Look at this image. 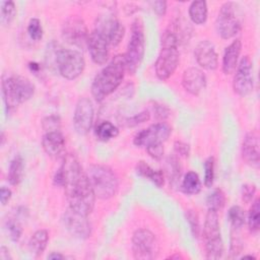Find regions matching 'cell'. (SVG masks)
<instances>
[{
    "label": "cell",
    "instance_id": "d6986e66",
    "mask_svg": "<svg viewBox=\"0 0 260 260\" xmlns=\"http://www.w3.org/2000/svg\"><path fill=\"white\" fill-rule=\"evenodd\" d=\"M243 159L252 168L258 169L260 165V150H259V134L252 130L248 132L242 144Z\"/></svg>",
    "mask_w": 260,
    "mask_h": 260
},
{
    "label": "cell",
    "instance_id": "f35d334b",
    "mask_svg": "<svg viewBox=\"0 0 260 260\" xmlns=\"http://www.w3.org/2000/svg\"><path fill=\"white\" fill-rule=\"evenodd\" d=\"M149 119H150L149 112L148 111H143V112H141L139 114L134 115L133 117H130V118L126 119L125 124H126L127 127H135V126H137L139 124H142V123L148 121Z\"/></svg>",
    "mask_w": 260,
    "mask_h": 260
},
{
    "label": "cell",
    "instance_id": "2e32d148",
    "mask_svg": "<svg viewBox=\"0 0 260 260\" xmlns=\"http://www.w3.org/2000/svg\"><path fill=\"white\" fill-rule=\"evenodd\" d=\"M93 105L88 98H80L73 114V127L79 135H86L93 123Z\"/></svg>",
    "mask_w": 260,
    "mask_h": 260
},
{
    "label": "cell",
    "instance_id": "f546056e",
    "mask_svg": "<svg viewBox=\"0 0 260 260\" xmlns=\"http://www.w3.org/2000/svg\"><path fill=\"white\" fill-rule=\"evenodd\" d=\"M228 219L234 230H240L245 223V211L239 205L232 206L228 211Z\"/></svg>",
    "mask_w": 260,
    "mask_h": 260
},
{
    "label": "cell",
    "instance_id": "277c9868",
    "mask_svg": "<svg viewBox=\"0 0 260 260\" xmlns=\"http://www.w3.org/2000/svg\"><path fill=\"white\" fill-rule=\"evenodd\" d=\"M179 37L177 27L167 28L161 36V49L154 63V70L159 80L169 79L176 71L179 61L180 53L178 50Z\"/></svg>",
    "mask_w": 260,
    "mask_h": 260
},
{
    "label": "cell",
    "instance_id": "c3c4849f",
    "mask_svg": "<svg viewBox=\"0 0 260 260\" xmlns=\"http://www.w3.org/2000/svg\"><path fill=\"white\" fill-rule=\"evenodd\" d=\"M47 259H51V260H62L65 259V256L62 255L61 253L58 252H52L47 256Z\"/></svg>",
    "mask_w": 260,
    "mask_h": 260
},
{
    "label": "cell",
    "instance_id": "ee69618b",
    "mask_svg": "<svg viewBox=\"0 0 260 260\" xmlns=\"http://www.w3.org/2000/svg\"><path fill=\"white\" fill-rule=\"evenodd\" d=\"M152 9L153 11L158 15V16H164L167 12V2L166 1H153L151 2Z\"/></svg>",
    "mask_w": 260,
    "mask_h": 260
},
{
    "label": "cell",
    "instance_id": "e0dca14e",
    "mask_svg": "<svg viewBox=\"0 0 260 260\" xmlns=\"http://www.w3.org/2000/svg\"><path fill=\"white\" fill-rule=\"evenodd\" d=\"M88 52L91 60L96 65H104L109 59L110 45L105 37L98 30L93 29L88 38Z\"/></svg>",
    "mask_w": 260,
    "mask_h": 260
},
{
    "label": "cell",
    "instance_id": "f907efd6",
    "mask_svg": "<svg viewBox=\"0 0 260 260\" xmlns=\"http://www.w3.org/2000/svg\"><path fill=\"white\" fill-rule=\"evenodd\" d=\"M243 258H252V259H255V257L252 256V255H247V256H244Z\"/></svg>",
    "mask_w": 260,
    "mask_h": 260
},
{
    "label": "cell",
    "instance_id": "7dc6e473",
    "mask_svg": "<svg viewBox=\"0 0 260 260\" xmlns=\"http://www.w3.org/2000/svg\"><path fill=\"white\" fill-rule=\"evenodd\" d=\"M138 10V8H137V6H135L134 4H127V5H125V7H124V11H125V13L127 14V15H131V14H133V13H135L136 11Z\"/></svg>",
    "mask_w": 260,
    "mask_h": 260
},
{
    "label": "cell",
    "instance_id": "30bf717a",
    "mask_svg": "<svg viewBox=\"0 0 260 260\" xmlns=\"http://www.w3.org/2000/svg\"><path fill=\"white\" fill-rule=\"evenodd\" d=\"M215 26L218 35L223 40L232 39L241 31L242 24L237 16L236 4L234 2H225L221 5Z\"/></svg>",
    "mask_w": 260,
    "mask_h": 260
},
{
    "label": "cell",
    "instance_id": "d4e9b609",
    "mask_svg": "<svg viewBox=\"0 0 260 260\" xmlns=\"http://www.w3.org/2000/svg\"><path fill=\"white\" fill-rule=\"evenodd\" d=\"M23 170H24V162L21 155H16L10 161L7 179L10 185L17 186L23 177Z\"/></svg>",
    "mask_w": 260,
    "mask_h": 260
},
{
    "label": "cell",
    "instance_id": "e575fe53",
    "mask_svg": "<svg viewBox=\"0 0 260 260\" xmlns=\"http://www.w3.org/2000/svg\"><path fill=\"white\" fill-rule=\"evenodd\" d=\"M6 229L9 234V238L13 242H17L22 235V228L17 219L10 218L6 221Z\"/></svg>",
    "mask_w": 260,
    "mask_h": 260
},
{
    "label": "cell",
    "instance_id": "83f0119b",
    "mask_svg": "<svg viewBox=\"0 0 260 260\" xmlns=\"http://www.w3.org/2000/svg\"><path fill=\"white\" fill-rule=\"evenodd\" d=\"M95 135L101 141H109L119 135V129L109 121L101 122L95 128Z\"/></svg>",
    "mask_w": 260,
    "mask_h": 260
},
{
    "label": "cell",
    "instance_id": "4fadbf2b",
    "mask_svg": "<svg viewBox=\"0 0 260 260\" xmlns=\"http://www.w3.org/2000/svg\"><path fill=\"white\" fill-rule=\"evenodd\" d=\"M252 69L253 66L251 59L249 56H244L238 63L233 80L234 91L240 96H247L253 91L254 81Z\"/></svg>",
    "mask_w": 260,
    "mask_h": 260
},
{
    "label": "cell",
    "instance_id": "9a60e30c",
    "mask_svg": "<svg viewBox=\"0 0 260 260\" xmlns=\"http://www.w3.org/2000/svg\"><path fill=\"white\" fill-rule=\"evenodd\" d=\"M62 223L67 232L74 238L85 240L90 237L91 225L86 215L74 211L70 207L62 216Z\"/></svg>",
    "mask_w": 260,
    "mask_h": 260
},
{
    "label": "cell",
    "instance_id": "8fae6325",
    "mask_svg": "<svg viewBox=\"0 0 260 260\" xmlns=\"http://www.w3.org/2000/svg\"><path fill=\"white\" fill-rule=\"evenodd\" d=\"M62 38L65 42L77 48L87 46L89 34L83 19L78 16L68 17L62 25Z\"/></svg>",
    "mask_w": 260,
    "mask_h": 260
},
{
    "label": "cell",
    "instance_id": "cb8c5ba5",
    "mask_svg": "<svg viewBox=\"0 0 260 260\" xmlns=\"http://www.w3.org/2000/svg\"><path fill=\"white\" fill-rule=\"evenodd\" d=\"M49 241V234L46 230H38L30 237L28 242V248L36 256H40L44 253Z\"/></svg>",
    "mask_w": 260,
    "mask_h": 260
},
{
    "label": "cell",
    "instance_id": "d590c367",
    "mask_svg": "<svg viewBox=\"0 0 260 260\" xmlns=\"http://www.w3.org/2000/svg\"><path fill=\"white\" fill-rule=\"evenodd\" d=\"M186 219L190 225V230L192 233V236L194 238H198L200 236V222L197 213L193 209L186 210Z\"/></svg>",
    "mask_w": 260,
    "mask_h": 260
},
{
    "label": "cell",
    "instance_id": "44dd1931",
    "mask_svg": "<svg viewBox=\"0 0 260 260\" xmlns=\"http://www.w3.org/2000/svg\"><path fill=\"white\" fill-rule=\"evenodd\" d=\"M42 146L49 156L59 158L65 152V139L63 134L60 131L46 132L42 139Z\"/></svg>",
    "mask_w": 260,
    "mask_h": 260
},
{
    "label": "cell",
    "instance_id": "52a82bcc",
    "mask_svg": "<svg viewBox=\"0 0 260 260\" xmlns=\"http://www.w3.org/2000/svg\"><path fill=\"white\" fill-rule=\"evenodd\" d=\"M144 45L145 38L143 22L140 18H136L132 22L131 37L128 43L127 51L124 54L126 71L129 74H134L140 67L144 56Z\"/></svg>",
    "mask_w": 260,
    "mask_h": 260
},
{
    "label": "cell",
    "instance_id": "3957f363",
    "mask_svg": "<svg viewBox=\"0 0 260 260\" xmlns=\"http://www.w3.org/2000/svg\"><path fill=\"white\" fill-rule=\"evenodd\" d=\"M126 72L124 55H116L108 65L96 74L91 83V94L95 101L102 102L113 93L121 84Z\"/></svg>",
    "mask_w": 260,
    "mask_h": 260
},
{
    "label": "cell",
    "instance_id": "ab89813d",
    "mask_svg": "<svg viewBox=\"0 0 260 260\" xmlns=\"http://www.w3.org/2000/svg\"><path fill=\"white\" fill-rule=\"evenodd\" d=\"M243 245L242 241L234 234H232L231 237V246H230V257L231 258H236L242 251Z\"/></svg>",
    "mask_w": 260,
    "mask_h": 260
},
{
    "label": "cell",
    "instance_id": "74e56055",
    "mask_svg": "<svg viewBox=\"0 0 260 260\" xmlns=\"http://www.w3.org/2000/svg\"><path fill=\"white\" fill-rule=\"evenodd\" d=\"M60 118L56 115H51L49 117H46L43 120V129L46 132H51V131H60Z\"/></svg>",
    "mask_w": 260,
    "mask_h": 260
},
{
    "label": "cell",
    "instance_id": "1f68e13d",
    "mask_svg": "<svg viewBox=\"0 0 260 260\" xmlns=\"http://www.w3.org/2000/svg\"><path fill=\"white\" fill-rule=\"evenodd\" d=\"M181 171H182V167H181L178 158L175 156H170L167 159L166 172H167V176L172 184H175L176 182H178V180L181 176Z\"/></svg>",
    "mask_w": 260,
    "mask_h": 260
},
{
    "label": "cell",
    "instance_id": "b9f144b4",
    "mask_svg": "<svg viewBox=\"0 0 260 260\" xmlns=\"http://www.w3.org/2000/svg\"><path fill=\"white\" fill-rule=\"evenodd\" d=\"M146 150L148 152V154L154 158V159H160L162 157L164 154V145L162 143H156V144H152L146 147Z\"/></svg>",
    "mask_w": 260,
    "mask_h": 260
},
{
    "label": "cell",
    "instance_id": "7bdbcfd3",
    "mask_svg": "<svg viewBox=\"0 0 260 260\" xmlns=\"http://www.w3.org/2000/svg\"><path fill=\"white\" fill-rule=\"evenodd\" d=\"M174 148L176 153L181 156H188L190 153L189 145L183 141H176L174 144Z\"/></svg>",
    "mask_w": 260,
    "mask_h": 260
},
{
    "label": "cell",
    "instance_id": "ffe728a7",
    "mask_svg": "<svg viewBox=\"0 0 260 260\" xmlns=\"http://www.w3.org/2000/svg\"><path fill=\"white\" fill-rule=\"evenodd\" d=\"M182 85L190 94L198 95L206 86V76L201 69L190 67L183 73Z\"/></svg>",
    "mask_w": 260,
    "mask_h": 260
},
{
    "label": "cell",
    "instance_id": "60d3db41",
    "mask_svg": "<svg viewBox=\"0 0 260 260\" xmlns=\"http://www.w3.org/2000/svg\"><path fill=\"white\" fill-rule=\"evenodd\" d=\"M256 193V187L253 184H245L242 186V200L250 203Z\"/></svg>",
    "mask_w": 260,
    "mask_h": 260
},
{
    "label": "cell",
    "instance_id": "ac0fdd59",
    "mask_svg": "<svg viewBox=\"0 0 260 260\" xmlns=\"http://www.w3.org/2000/svg\"><path fill=\"white\" fill-rule=\"evenodd\" d=\"M195 59L200 67L206 70H215L218 66V56L214 45L207 41H201L194 50Z\"/></svg>",
    "mask_w": 260,
    "mask_h": 260
},
{
    "label": "cell",
    "instance_id": "484cf974",
    "mask_svg": "<svg viewBox=\"0 0 260 260\" xmlns=\"http://www.w3.org/2000/svg\"><path fill=\"white\" fill-rule=\"evenodd\" d=\"M207 3L203 0L193 1L189 6V16L193 23L203 24L207 19Z\"/></svg>",
    "mask_w": 260,
    "mask_h": 260
},
{
    "label": "cell",
    "instance_id": "4316f807",
    "mask_svg": "<svg viewBox=\"0 0 260 260\" xmlns=\"http://www.w3.org/2000/svg\"><path fill=\"white\" fill-rule=\"evenodd\" d=\"M181 190L187 195H195L200 192L201 181L197 173L193 171L187 172V174L183 178V181L181 184Z\"/></svg>",
    "mask_w": 260,
    "mask_h": 260
},
{
    "label": "cell",
    "instance_id": "6da1fadb",
    "mask_svg": "<svg viewBox=\"0 0 260 260\" xmlns=\"http://www.w3.org/2000/svg\"><path fill=\"white\" fill-rule=\"evenodd\" d=\"M54 183L64 187L71 209L86 216L91 213L94 207L95 195L87 174L74 154L64 155L63 162L54 176Z\"/></svg>",
    "mask_w": 260,
    "mask_h": 260
},
{
    "label": "cell",
    "instance_id": "ba28073f",
    "mask_svg": "<svg viewBox=\"0 0 260 260\" xmlns=\"http://www.w3.org/2000/svg\"><path fill=\"white\" fill-rule=\"evenodd\" d=\"M203 238L205 242L206 258L209 260L219 259L223 254V243L220 235V226L217 211L208 209L204 226Z\"/></svg>",
    "mask_w": 260,
    "mask_h": 260
},
{
    "label": "cell",
    "instance_id": "d6a6232c",
    "mask_svg": "<svg viewBox=\"0 0 260 260\" xmlns=\"http://www.w3.org/2000/svg\"><path fill=\"white\" fill-rule=\"evenodd\" d=\"M16 14V7L13 1H4L1 5V23L8 26L14 19Z\"/></svg>",
    "mask_w": 260,
    "mask_h": 260
},
{
    "label": "cell",
    "instance_id": "681fc988",
    "mask_svg": "<svg viewBox=\"0 0 260 260\" xmlns=\"http://www.w3.org/2000/svg\"><path fill=\"white\" fill-rule=\"evenodd\" d=\"M182 258L183 257L181 255H179V254H175V255H172V256L168 257V259H182Z\"/></svg>",
    "mask_w": 260,
    "mask_h": 260
},
{
    "label": "cell",
    "instance_id": "7a4b0ae2",
    "mask_svg": "<svg viewBox=\"0 0 260 260\" xmlns=\"http://www.w3.org/2000/svg\"><path fill=\"white\" fill-rule=\"evenodd\" d=\"M45 61L48 67L55 68L62 77L68 80L80 76L85 67L84 58L78 51L64 49L54 41L47 45Z\"/></svg>",
    "mask_w": 260,
    "mask_h": 260
},
{
    "label": "cell",
    "instance_id": "836d02e7",
    "mask_svg": "<svg viewBox=\"0 0 260 260\" xmlns=\"http://www.w3.org/2000/svg\"><path fill=\"white\" fill-rule=\"evenodd\" d=\"M27 34L34 41H40L43 38L44 30L40 19L31 18L27 25Z\"/></svg>",
    "mask_w": 260,
    "mask_h": 260
},
{
    "label": "cell",
    "instance_id": "f1b7e54d",
    "mask_svg": "<svg viewBox=\"0 0 260 260\" xmlns=\"http://www.w3.org/2000/svg\"><path fill=\"white\" fill-rule=\"evenodd\" d=\"M206 204L208 209L218 211L223 208L225 204V195L221 189H213L206 198Z\"/></svg>",
    "mask_w": 260,
    "mask_h": 260
},
{
    "label": "cell",
    "instance_id": "8992f818",
    "mask_svg": "<svg viewBox=\"0 0 260 260\" xmlns=\"http://www.w3.org/2000/svg\"><path fill=\"white\" fill-rule=\"evenodd\" d=\"M87 177L95 197L107 200L115 196L119 181L115 172L105 165H91L87 170Z\"/></svg>",
    "mask_w": 260,
    "mask_h": 260
},
{
    "label": "cell",
    "instance_id": "9c48e42d",
    "mask_svg": "<svg viewBox=\"0 0 260 260\" xmlns=\"http://www.w3.org/2000/svg\"><path fill=\"white\" fill-rule=\"evenodd\" d=\"M132 252L135 259L151 260L157 257L159 246L155 235L147 229H139L132 236Z\"/></svg>",
    "mask_w": 260,
    "mask_h": 260
},
{
    "label": "cell",
    "instance_id": "bcb514c9",
    "mask_svg": "<svg viewBox=\"0 0 260 260\" xmlns=\"http://www.w3.org/2000/svg\"><path fill=\"white\" fill-rule=\"evenodd\" d=\"M0 259L1 260H11L12 257L9 254V250L5 246H1L0 248Z\"/></svg>",
    "mask_w": 260,
    "mask_h": 260
},
{
    "label": "cell",
    "instance_id": "4dcf8cb0",
    "mask_svg": "<svg viewBox=\"0 0 260 260\" xmlns=\"http://www.w3.org/2000/svg\"><path fill=\"white\" fill-rule=\"evenodd\" d=\"M248 226L251 233H257L260 226V203L257 198L253 203L248 213Z\"/></svg>",
    "mask_w": 260,
    "mask_h": 260
},
{
    "label": "cell",
    "instance_id": "603a6c76",
    "mask_svg": "<svg viewBox=\"0 0 260 260\" xmlns=\"http://www.w3.org/2000/svg\"><path fill=\"white\" fill-rule=\"evenodd\" d=\"M136 173L139 176L151 181L158 188H161L165 184V177L162 172L158 170H153L143 160L138 161V164L136 165Z\"/></svg>",
    "mask_w": 260,
    "mask_h": 260
},
{
    "label": "cell",
    "instance_id": "5b68a950",
    "mask_svg": "<svg viewBox=\"0 0 260 260\" xmlns=\"http://www.w3.org/2000/svg\"><path fill=\"white\" fill-rule=\"evenodd\" d=\"M35 93L34 83L21 75H10L3 79L2 94L8 112L28 101Z\"/></svg>",
    "mask_w": 260,
    "mask_h": 260
},
{
    "label": "cell",
    "instance_id": "5bb4252c",
    "mask_svg": "<svg viewBox=\"0 0 260 260\" xmlns=\"http://www.w3.org/2000/svg\"><path fill=\"white\" fill-rule=\"evenodd\" d=\"M171 127L165 123L159 122L149 126L136 133L133 138V143L139 147H147L156 143H164L171 135Z\"/></svg>",
    "mask_w": 260,
    "mask_h": 260
},
{
    "label": "cell",
    "instance_id": "7c38bea8",
    "mask_svg": "<svg viewBox=\"0 0 260 260\" xmlns=\"http://www.w3.org/2000/svg\"><path fill=\"white\" fill-rule=\"evenodd\" d=\"M94 29L105 37L110 47H117L125 34L124 25L113 14L101 15L96 19Z\"/></svg>",
    "mask_w": 260,
    "mask_h": 260
},
{
    "label": "cell",
    "instance_id": "f6af8a7d",
    "mask_svg": "<svg viewBox=\"0 0 260 260\" xmlns=\"http://www.w3.org/2000/svg\"><path fill=\"white\" fill-rule=\"evenodd\" d=\"M12 195V192L10 189L6 188V187H2L0 189V202L2 205H6L7 202L10 200Z\"/></svg>",
    "mask_w": 260,
    "mask_h": 260
},
{
    "label": "cell",
    "instance_id": "7402d4cb",
    "mask_svg": "<svg viewBox=\"0 0 260 260\" xmlns=\"http://www.w3.org/2000/svg\"><path fill=\"white\" fill-rule=\"evenodd\" d=\"M242 50V42L239 39L233 41L224 50L222 56V72L225 75L235 72Z\"/></svg>",
    "mask_w": 260,
    "mask_h": 260
},
{
    "label": "cell",
    "instance_id": "8d00e7d4",
    "mask_svg": "<svg viewBox=\"0 0 260 260\" xmlns=\"http://www.w3.org/2000/svg\"><path fill=\"white\" fill-rule=\"evenodd\" d=\"M214 181V158L208 157L204 161V185L210 188Z\"/></svg>",
    "mask_w": 260,
    "mask_h": 260
}]
</instances>
